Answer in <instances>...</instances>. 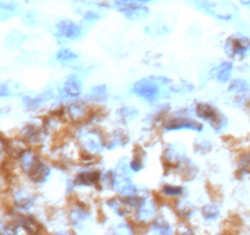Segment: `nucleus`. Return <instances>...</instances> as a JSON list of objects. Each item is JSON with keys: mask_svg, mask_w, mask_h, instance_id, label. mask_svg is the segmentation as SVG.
I'll list each match as a JSON object with an SVG mask.
<instances>
[{"mask_svg": "<svg viewBox=\"0 0 250 235\" xmlns=\"http://www.w3.org/2000/svg\"><path fill=\"white\" fill-rule=\"evenodd\" d=\"M208 193L210 194V196L212 200H215V201L221 200V193L215 185H210V184H208Z\"/></svg>", "mask_w": 250, "mask_h": 235, "instance_id": "nucleus-38", "label": "nucleus"}, {"mask_svg": "<svg viewBox=\"0 0 250 235\" xmlns=\"http://www.w3.org/2000/svg\"><path fill=\"white\" fill-rule=\"evenodd\" d=\"M170 27L167 26L166 23L161 22V21H157V22H153L151 23L150 26H147L145 30V32L150 36H163V35H167V33L170 32Z\"/></svg>", "mask_w": 250, "mask_h": 235, "instance_id": "nucleus-22", "label": "nucleus"}, {"mask_svg": "<svg viewBox=\"0 0 250 235\" xmlns=\"http://www.w3.org/2000/svg\"><path fill=\"white\" fill-rule=\"evenodd\" d=\"M211 142L208 140H205V138H198L195 141V150L198 151L199 153H206L211 150Z\"/></svg>", "mask_w": 250, "mask_h": 235, "instance_id": "nucleus-33", "label": "nucleus"}, {"mask_svg": "<svg viewBox=\"0 0 250 235\" xmlns=\"http://www.w3.org/2000/svg\"><path fill=\"white\" fill-rule=\"evenodd\" d=\"M57 60L60 64H64V65H70L71 63L78 60V54L74 53L73 50L66 49V48H62L57 52Z\"/></svg>", "mask_w": 250, "mask_h": 235, "instance_id": "nucleus-20", "label": "nucleus"}, {"mask_svg": "<svg viewBox=\"0 0 250 235\" xmlns=\"http://www.w3.org/2000/svg\"><path fill=\"white\" fill-rule=\"evenodd\" d=\"M88 109L87 107H86L83 103H73L71 105H69L68 108V115L69 118H70L71 120H75V121H79V120H83V119H85L86 117H91V113L88 114Z\"/></svg>", "mask_w": 250, "mask_h": 235, "instance_id": "nucleus-15", "label": "nucleus"}, {"mask_svg": "<svg viewBox=\"0 0 250 235\" xmlns=\"http://www.w3.org/2000/svg\"><path fill=\"white\" fill-rule=\"evenodd\" d=\"M179 170L182 178L185 179V180H191V179L195 178V175L198 174V168H196V165L189 159L185 160L184 164H183L182 167H179Z\"/></svg>", "mask_w": 250, "mask_h": 235, "instance_id": "nucleus-21", "label": "nucleus"}, {"mask_svg": "<svg viewBox=\"0 0 250 235\" xmlns=\"http://www.w3.org/2000/svg\"><path fill=\"white\" fill-rule=\"evenodd\" d=\"M26 173H27V175L30 176L31 180L35 181V183L41 184L47 181L48 176H49L50 174V170L47 165L43 164V163L38 159Z\"/></svg>", "mask_w": 250, "mask_h": 235, "instance_id": "nucleus-11", "label": "nucleus"}, {"mask_svg": "<svg viewBox=\"0 0 250 235\" xmlns=\"http://www.w3.org/2000/svg\"><path fill=\"white\" fill-rule=\"evenodd\" d=\"M10 95H11V91H10V87L8 86V83L0 82V98L9 97Z\"/></svg>", "mask_w": 250, "mask_h": 235, "instance_id": "nucleus-39", "label": "nucleus"}, {"mask_svg": "<svg viewBox=\"0 0 250 235\" xmlns=\"http://www.w3.org/2000/svg\"><path fill=\"white\" fill-rule=\"evenodd\" d=\"M203 215L204 218L208 220H213L220 215V210H218L217 206L215 205H206L203 208Z\"/></svg>", "mask_w": 250, "mask_h": 235, "instance_id": "nucleus-30", "label": "nucleus"}, {"mask_svg": "<svg viewBox=\"0 0 250 235\" xmlns=\"http://www.w3.org/2000/svg\"><path fill=\"white\" fill-rule=\"evenodd\" d=\"M118 10L131 21L145 20L150 16V9L145 6V4H125V5L118 6Z\"/></svg>", "mask_w": 250, "mask_h": 235, "instance_id": "nucleus-6", "label": "nucleus"}, {"mask_svg": "<svg viewBox=\"0 0 250 235\" xmlns=\"http://www.w3.org/2000/svg\"><path fill=\"white\" fill-rule=\"evenodd\" d=\"M87 219V215H86L83 211L81 210H75L70 213V222L73 225H78V227H81L83 224V222Z\"/></svg>", "mask_w": 250, "mask_h": 235, "instance_id": "nucleus-29", "label": "nucleus"}, {"mask_svg": "<svg viewBox=\"0 0 250 235\" xmlns=\"http://www.w3.org/2000/svg\"><path fill=\"white\" fill-rule=\"evenodd\" d=\"M152 1H157V0H114V5L118 8L125 4H148Z\"/></svg>", "mask_w": 250, "mask_h": 235, "instance_id": "nucleus-36", "label": "nucleus"}, {"mask_svg": "<svg viewBox=\"0 0 250 235\" xmlns=\"http://www.w3.org/2000/svg\"><path fill=\"white\" fill-rule=\"evenodd\" d=\"M23 40H25V35H22L19 31H14V32H10L6 36L5 40H4V44H5V47L8 49L16 50L18 48H20Z\"/></svg>", "mask_w": 250, "mask_h": 235, "instance_id": "nucleus-18", "label": "nucleus"}, {"mask_svg": "<svg viewBox=\"0 0 250 235\" xmlns=\"http://www.w3.org/2000/svg\"><path fill=\"white\" fill-rule=\"evenodd\" d=\"M233 71V65L228 61L226 63H222L220 65L217 70V75H216V78H217L218 82H227L230 78V75H232Z\"/></svg>", "mask_w": 250, "mask_h": 235, "instance_id": "nucleus-24", "label": "nucleus"}, {"mask_svg": "<svg viewBox=\"0 0 250 235\" xmlns=\"http://www.w3.org/2000/svg\"><path fill=\"white\" fill-rule=\"evenodd\" d=\"M81 92H83V83H81L80 78L75 75L68 76L60 87V95L62 97H78Z\"/></svg>", "mask_w": 250, "mask_h": 235, "instance_id": "nucleus-8", "label": "nucleus"}, {"mask_svg": "<svg viewBox=\"0 0 250 235\" xmlns=\"http://www.w3.org/2000/svg\"><path fill=\"white\" fill-rule=\"evenodd\" d=\"M1 150H3V145L0 143V153H1Z\"/></svg>", "mask_w": 250, "mask_h": 235, "instance_id": "nucleus-42", "label": "nucleus"}, {"mask_svg": "<svg viewBox=\"0 0 250 235\" xmlns=\"http://www.w3.org/2000/svg\"><path fill=\"white\" fill-rule=\"evenodd\" d=\"M115 190L120 194V195L124 196H130L136 194V188L130 180V176L129 175H123L118 173L117 175H114V183H113Z\"/></svg>", "mask_w": 250, "mask_h": 235, "instance_id": "nucleus-10", "label": "nucleus"}, {"mask_svg": "<svg viewBox=\"0 0 250 235\" xmlns=\"http://www.w3.org/2000/svg\"><path fill=\"white\" fill-rule=\"evenodd\" d=\"M55 30L59 36L66 39H78L83 36V28L79 23L71 20H60L55 25Z\"/></svg>", "mask_w": 250, "mask_h": 235, "instance_id": "nucleus-7", "label": "nucleus"}, {"mask_svg": "<svg viewBox=\"0 0 250 235\" xmlns=\"http://www.w3.org/2000/svg\"><path fill=\"white\" fill-rule=\"evenodd\" d=\"M35 16L36 14L33 13V11H30V13H27L25 16H23V22L28 23V25H35V23L37 22Z\"/></svg>", "mask_w": 250, "mask_h": 235, "instance_id": "nucleus-40", "label": "nucleus"}, {"mask_svg": "<svg viewBox=\"0 0 250 235\" xmlns=\"http://www.w3.org/2000/svg\"><path fill=\"white\" fill-rule=\"evenodd\" d=\"M193 211H194L193 205L189 202H182L179 203L177 207V213L180 215V217H190Z\"/></svg>", "mask_w": 250, "mask_h": 235, "instance_id": "nucleus-32", "label": "nucleus"}, {"mask_svg": "<svg viewBox=\"0 0 250 235\" xmlns=\"http://www.w3.org/2000/svg\"><path fill=\"white\" fill-rule=\"evenodd\" d=\"M101 179L100 172H83L79 174L75 179V184L81 186L95 185Z\"/></svg>", "mask_w": 250, "mask_h": 235, "instance_id": "nucleus-17", "label": "nucleus"}, {"mask_svg": "<svg viewBox=\"0 0 250 235\" xmlns=\"http://www.w3.org/2000/svg\"><path fill=\"white\" fill-rule=\"evenodd\" d=\"M133 92L146 100H155L160 95V85L151 78H143L133 86Z\"/></svg>", "mask_w": 250, "mask_h": 235, "instance_id": "nucleus-5", "label": "nucleus"}, {"mask_svg": "<svg viewBox=\"0 0 250 235\" xmlns=\"http://www.w3.org/2000/svg\"><path fill=\"white\" fill-rule=\"evenodd\" d=\"M155 203L152 202H144L143 205L140 206L138 212V218L143 223H148L152 219H155L156 217V207Z\"/></svg>", "mask_w": 250, "mask_h": 235, "instance_id": "nucleus-16", "label": "nucleus"}, {"mask_svg": "<svg viewBox=\"0 0 250 235\" xmlns=\"http://www.w3.org/2000/svg\"><path fill=\"white\" fill-rule=\"evenodd\" d=\"M87 98L91 102L95 103H103L107 100L108 93H107V87L104 85L95 86V87L91 88L90 92L87 93Z\"/></svg>", "mask_w": 250, "mask_h": 235, "instance_id": "nucleus-19", "label": "nucleus"}, {"mask_svg": "<svg viewBox=\"0 0 250 235\" xmlns=\"http://www.w3.org/2000/svg\"><path fill=\"white\" fill-rule=\"evenodd\" d=\"M119 115L124 119V121H129V120H133L134 118L138 115V110L133 107H124L119 110Z\"/></svg>", "mask_w": 250, "mask_h": 235, "instance_id": "nucleus-31", "label": "nucleus"}, {"mask_svg": "<svg viewBox=\"0 0 250 235\" xmlns=\"http://www.w3.org/2000/svg\"><path fill=\"white\" fill-rule=\"evenodd\" d=\"M35 203V197L28 195L25 191H20L16 195V205L20 208H30Z\"/></svg>", "mask_w": 250, "mask_h": 235, "instance_id": "nucleus-26", "label": "nucleus"}, {"mask_svg": "<svg viewBox=\"0 0 250 235\" xmlns=\"http://www.w3.org/2000/svg\"><path fill=\"white\" fill-rule=\"evenodd\" d=\"M165 162L167 165H174L178 164L179 160H182L183 158H185V148L184 146L179 145V143H175V145H170L169 147L166 150L165 152Z\"/></svg>", "mask_w": 250, "mask_h": 235, "instance_id": "nucleus-12", "label": "nucleus"}, {"mask_svg": "<svg viewBox=\"0 0 250 235\" xmlns=\"http://www.w3.org/2000/svg\"><path fill=\"white\" fill-rule=\"evenodd\" d=\"M166 130H195L201 131L203 130V125L200 123L188 119V118H174L166 124Z\"/></svg>", "mask_w": 250, "mask_h": 235, "instance_id": "nucleus-9", "label": "nucleus"}, {"mask_svg": "<svg viewBox=\"0 0 250 235\" xmlns=\"http://www.w3.org/2000/svg\"><path fill=\"white\" fill-rule=\"evenodd\" d=\"M20 11V5L14 0H0V22L8 21Z\"/></svg>", "mask_w": 250, "mask_h": 235, "instance_id": "nucleus-13", "label": "nucleus"}, {"mask_svg": "<svg viewBox=\"0 0 250 235\" xmlns=\"http://www.w3.org/2000/svg\"><path fill=\"white\" fill-rule=\"evenodd\" d=\"M73 9L88 22H95L101 19V5L91 3L88 0H75L73 3Z\"/></svg>", "mask_w": 250, "mask_h": 235, "instance_id": "nucleus-4", "label": "nucleus"}, {"mask_svg": "<svg viewBox=\"0 0 250 235\" xmlns=\"http://www.w3.org/2000/svg\"><path fill=\"white\" fill-rule=\"evenodd\" d=\"M248 90V82L242 78H235V80L230 81L229 86H228V91L233 93H243Z\"/></svg>", "mask_w": 250, "mask_h": 235, "instance_id": "nucleus-28", "label": "nucleus"}, {"mask_svg": "<svg viewBox=\"0 0 250 235\" xmlns=\"http://www.w3.org/2000/svg\"><path fill=\"white\" fill-rule=\"evenodd\" d=\"M239 169L243 173H249L250 172V153L243 155L239 159Z\"/></svg>", "mask_w": 250, "mask_h": 235, "instance_id": "nucleus-35", "label": "nucleus"}, {"mask_svg": "<svg viewBox=\"0 0 250 235\" xmlns=\"http://www.w3.org/2000/svg\"><path fill=\"white\" fill-rule=\"evenodd\" d=\"M163 193L168 196V197H174V196H179L183 193V189L179 186H172V185H165L163 186Z\"/></svg>", "mask_w": 250, "mask_h": 235, "instance_id": "nucleus-34", "label": "nucleus"}, {"mask_svg": "<svg viewBox=\"0 0 250 235\" xmlns=\"http://www.w3.org/2000/svg\"><path fill=\"white\" fill-rule=\"evenodd\" d=\"M135 156V159H134L133 163L130 164V169L134 170V172H139V170H141L144 168L143 157H141V156H138V153H136Z\"/></svg>", "mask_w": 250, "mask_h": 235, "instance_id": "nucleus-37", "label": "nucleus"}, {"mask_svg": "<svg viewBox=\"0 0 250 235\" xmlns=\"http://www.w3.org/2000/svg\"><path fill=\"white\" fill-rule=\"evenodd\" d=\"M196 114L204 120L208 121L212 129L216 131H221L227 125V119L223 114H221L215 107L208 104V103H200L196 105Z\"/></svg>", "mask_w": 250, "mask_h": 235, "instance_id": "nucleus-2", "label": "nucleus"}, {"mask_svg": "<svg viewBox=\"0 0 250 235\" xmlns=\"http://www.w3.org/2000/svg\"><path fill=\"white\" fill-rule=\"evenodd\" d=\"M225 50L228 57L243 59L248 54H250V39L247 37H240V36L229 37L225 44Z\"/></svg>", "mask_w": 250, "mask_h": 235, "instance_id": "nucleus-3", "label": "nucleus"}, {"mask_svg": "<svg viewBox=\"0 0 250 235\" xmlns=\"http://www.w3.org/2000/svg\"><path fill=\"white\" fill-rule=\"evenodd\" d=\"M108 206L114 211L117 215H125L128 213V205L125 203L124 200H119V198H112V200L108 201Z\"/></svg>", "mask_w": 250, "mask_h": 235, "instance_id": "nucleus-25", "label": "nucleus"}, {"mask_svg": "<svg viewBox=\"0 0 250 235\" xmlns=\"http://www.w3.org/2000/svg\"><path fill=\"white\" fill-rule=\"evenodd\" d=\"M193 5L206 15L221 21H233L238 16V8L230 1L194 0Z\"/></svg>", "mask_w": 250, "mask_h": 235, "instance_id": "nucleus-1", "label": "nucleus"}, {"mask_svg": "<svg viewBox=\"0 0 250 235\" xmlns=\"http://www.w3.org/2000/svg\"><path fill=\"white\" fill-rule=\"evenodd\" d=\"M240 3H242L244 6H247V8L250 9V0H240Z\"/></svg>", "mask_w": 250, "mask_h": 235, "instance_id": "nucleus-41", "label": "nucleus"}, {"mask_svg": "<svg viewBox=\"0 0 250 235\" xmlns=\"http://www.w3.org/2000/svg\"><path fill=\"white\" fill-rule=\"evenodd\" d=\"M83 147L87 151L93 153H97L102 150V138L98 134H96V131H92V133H88L85 137L83 138Z\"/></svg>", "mask_w": 250, "mask_h": 235, "instance_id": "nucleus-14", "label": "nucleus"}, {"mask_svg": "<svg viewBox=\"0 0 250 235\" xmlns=\"http://www.w3.org/2000/svg\"><path fill=\"white\" fill-rule=\"evenodd\" d=\"M50 93H42V95H38L37 97H25L23 98V104H25L26 108L28 109H36L40 105H42L45 100L49 99Z\"/></svg>", "mask_w": 250, "mask_h": 235, "instance_id": "nucleus-23", "label": "nucleus"}, {"mask_svg": "<svg viewBox=\"0 0 250 235\" xmlns=\"http://www.w3.org/2000/svg\"><path fill=\"white\" fill-rule=\"evenodd\" d=\"M152 230L156 233H160V234H172V229H170V225L166 222L163 218H157V219L153 222L152 224Z\"/></svg>", "mask_w": 250, "mask_h": 235, "instance_id": "nucleus-27", "label": "nucleus"}]
</instances>
